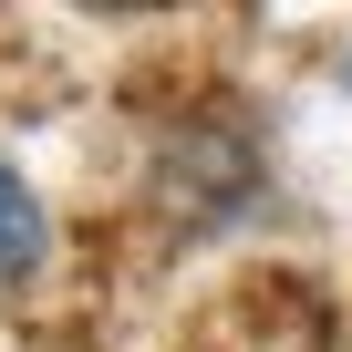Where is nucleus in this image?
<instances>
[{"label": "nucleus", "mask_w": 352, "mask_h": 352, "mask_svg": "<svg viewBox=\"0 0 352 352\" xmlns=\"http://www.w3.org/2000/svg\"><path fill=\"white\" fill-rule=\"evenodd\" d=\"M166 197L187 208L197 228H228V218L270 208L259 135H249V124H176V145H166Z\"/></svg>", "instance_id": "1"}, {"label": "nucleus", "mask_w": 352, "mask_h": 352, "mask_svg": "<svg viewBox=\"0 0 352 352\" xmlns=\"http://www.w3.org/2000/svg\"><path fill=\"white\" fill-rule=\"evenodd\" d=\"M52 208H42V187L11 166V145H0V290H32L42 270H52Z\"/></svg>", "instance_id": "2"}, {"label": "nucleus", "mask_w": 352, "mask_h": 352, "mask_svg": "<svg viewBox=\"0 0 352 352\" xmlns=\"http://www.w3.org/2000/svg\"><path fill=\"white\" fill-rule=\"evenodd\" d=\"M331 83H342V104H352V32H342V52H331Z\"/></svg>", "instance_id": "3"}]
</instances>
